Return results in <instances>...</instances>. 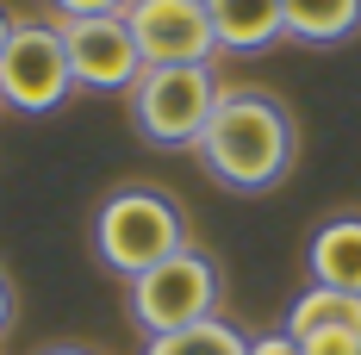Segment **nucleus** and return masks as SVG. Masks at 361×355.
I'll list each match as a JSON object with an SVG mask.
<instances>
[{"label":"nucleus","mask_w":361,"mask_h":355,"mask_svg":"<svg viewBox=\"0 0 361 355\" xmlns=\"http://www.w3.org/2000/svg\"><path fill=\"white\" fill-rule=\"evenodd\" d=\"M63 19H94V13H125L131 0H50Z\"/></svg>","instance_id":"nucleus-14"},{"label":"nucleus","mask_w":361,"mask_h":355,"mask_svg":"<svg viewBox=\"0 0 361 355\" xmlns=\"http://www.w3.org/2000/svg\"><path fill=\"white\" fill-rule=\"evenodd\" d=\"M44 355H94V349H75V343H63V349H44Z\"/></svg>","instance_id":"nucleus-18"},{"label":"nucleus","mask_w":361,"mask_h":355,"mask_svg":"<svg viewBox=\"0 0 361 355\" xmlns=\"http://www.w3.org/2000/svg\"><path fill=\"white\" fill-rule=\"evenodd\" d=\"M312 287H336V293H361V218H330L312 231L305 249Z\"/></svg>","instance_id":"nucleus-8"},{"label":"nucleus","mask_w":361,"mask_h":355,"mask_svg":"<svg viewBox=\"0 0 361 355\" xmlns=\"http://www.w3.org/2000/svg\"><path fill=\"white\" fill-rule=\"evenodd\" d=\"M293 349L299 355H361V337L355 330H305V337H293Z\"/></svg>","instance_id":"nucleus-13"},{"label":"nucleus","mask_w":361,"mask_h":355,"mask_svg":"<svg viewBox=\"0 0 361 355\" xmlns=\"http://www.w3.org/2000/svg\"><path fill=\"white\" fill-rule=\"evenodd\" d=\"M281 13L299 44H343L361 32V0H281Z\"/></svg>","instance_id":"nucleus-10"},{"label":"nucleus","mask_w":361,"mask_h":355,"mask_svg":"<svg viewBox=\"0 0 361 355\" xmlns=\"http://www.w3.org/2000/svg\"><path fill=\"white\" fill-rule=\"evenodd\" d=\"M69 94H75V75H69L63 32L44 25V19L13 25L6 50H0V107H13V112H56Z\"/></svg>","instance_id":"nucleus-5"},{"label":"nucleus","mask_w":361,"mask_h":355,"mask_svg":"<svg viewBox=\"0 0 361 355\" xmlns=\"http://www.w3.org/2000/svg\"><path fill=\"white\" fill-rule=\"evenodd\" d=\"M125 94H131L137 138L162 143V150H193L224 88H218L212 63H169V69H144Z\"/></svg>","instance_id":"nucleus-3"},{"label":"nucleus","mask_w":361,"mask_h":355,"mask_svg":"<svg viewBox=\"0 0 361 355\" xmlns=\"http://www.w3.org/2000/svg\"><path fill=\"white\" fill-rule=\"evenodd\" d=\"M125 25L137 37L144 69H169V63H212L218 37L206 19V0H131Z\"/></svg>","instance_id":"nucleus-7"},{"label":"nucleus","mask_w":361,"mask_h":355,"mask_svg":"<svg viewBox=\"0 0 361 355\" xmlns=\"http://www.w3.org/2000/svg\"><path fill=\"white\" fill-rule=\"evenodd\" d=\"M6 37H13V19H6V6H0V50H6Z\"/></svg>","instance_id":"nucleus-17"},{"label":"nucleus","mask_w":361,"mask_h":355,"mask_svg":"<svg viewBox=\"0 0 361 355\" xmlns=\"http://www.w3.org/2000/svg\"><path fill=\"white\" fill-rule=\"evenodd\" d=\"M144 355H250V337L224 318H200V324H187V330L149 337Z\"/></svg>","instance_id":"nucleus-12"},{"label":"nucleus","mask_w":361,"mask_h":355,"mask_svg":"<svg viewBox=\"0 0 361 355\" xmlns=\"http://www.w3.org/2000/svg\"><path fill=\"white\" fill-rule=\"evenodd\" d=\"M250 355H299V349H293V337H287V330H274V337H255Z\"/></svg>","instance_id":"nucleus-15"},{"label":"nucleus","mask_w":361,"mask_h":355,"mask_svg":"<svg viewBox=\"0 0 361 355\" xmlns=\"http://www.w3.org/2000/svg\"><path fill=\"white\" fill-rule=\"evenodd\" d=\"M63 50H69V75L75 88H94V94H125L144 56H137V37L125 25V13H94V19H63Z\"/></svg>","instance_id":"nucleus-6"},{"label":"nucleus","mask_w":361,"mask_h":355,"mask_svg":"<svg viewBox=\"0 0 361 355\" xmlns=\"http://www.w3.org/2000/svg\"><path fill=\"white\" fill-rule=\"evenodd\" d=\"M293 150H299V131H293V112L262 94V88H224L218 94L206 131L193 143L200 169L231 187V193H268L281 187L293 169Z\"/></svg>","instance_id":"nucleus-1"},{"label":"nucleus","mask_w":361,"mask_h":355,"mask_svg":"<svg viewBox=\"0 0 361 355\" xmlns=\"http://www.w3.org/2000/svg\"><path fill=\"white\" fill-rule=\"evenodd\" d=\"M218 50H262L274 37H287V13L281 0H206Z\"/></svg>","instance_id":"nucleus-9"},{"label":"nucleus","mask_w":361,"mask_h":355,"mask_svg":"<svg viewBox=\"0 0 361 355\" xmlns=\"http://www.w3.org/2000/svg\"><path fill=\"white\" fill-rule=\"evenodd\" d=\"M13 324V287H6V275H0V330Z\"/></svg>","instance_id":"nucleus-16"},{"label":"nucleus","mask_w":361,"mask_h":355,"mask_svg":"<svg viewBox=\"0 0 361 355\" xmlns=\"http://www.w3.org/2000/svg\"><path fill=\"white\" fill-rule=\"evenodd\" d=\"M180 243H187V218H180V200L162 187H144V181L112 187L94 212V255H100V268L125 275V281H137Z\"/></svg>","instance_id":"nucleus-2"},{"label":"nucleus","mask_w":361,"mask_h":355,"mask_svg":"<svg viewBox=\"0 0 361 355\" xmlns=\"http://www.w3.org/2000/svg\"><path fill=\"white\" fill-rule=\"evenodd\" d=\"M218 293H224V275L206 249L180 243L175 255H162L156 268H144L131 281V318L144 337H169V330H187L200 318H218Z\"/></svg>","instance_id":"nucleus-4"},{"label":"nucleus","mask_w":361,"mask_h":355,"mask_svg":"<svg viewBox=\"0 0 361 355\" xmlns=\"http://www.w3.org/2000/svg\"><path fill=\"white\" fill-rule=\"evenodd\" d=\"M305 330H355L361 337V293H336V287H305L287 306V337Z\"/></svg>","instance_id":"nucleus-11"}]
</instances>
